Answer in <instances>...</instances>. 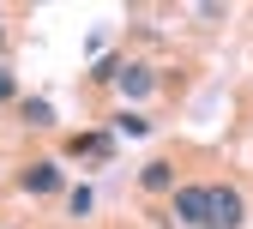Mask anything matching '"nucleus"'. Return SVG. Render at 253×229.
Instances as JSON below:
<instances>
[{
  "instance_id": "2",
  "label": "nucleus",
  "mask_w": 253,
  "mask_h": 229,
  "mask_svg": "<svg viewBox=\"0 0 253 229\" xmlns=\"http://www.w3.org/2000/svg\"><path fill=\"white\" fill-rule=\"evenodd\" d=\"M241 217H247L241 187H211V223L205 229H241Z\"/></svg>"
},
{
  "instance_id": "10",
  "label": "nucleus",
  "mask_w": 253,
  "mask_h": 229,
  "mask_svg": "<svg viewBox=\"0 0 253 229\" xmlns=\"http://www.w3.org/2000/svg\"><path fill=\"white\" fill-rule=\"evenodd\" d=\"M6 96H18V85H12V73H0V103H6Z\"/></svg>"
},
{
  "instance_id": "11",
  "label": "nucleus",
  "mask_w": 253,
  "mask_h": 229,
  "mask_svg": "<svg viewBox=\"0 0 253 229\" xmlns=\"http://www.w3.org/2000/svg\"><path fill=\"white\" fill-rule=\"evenodd\" d=\"M0 43H6V37H0Z\"/></svg>"
},
{
  "instance_id": "4",
  "label": "nucleus",
  "mask_w": 253,
  "mask_h": 229,
  "mask_svg": "<svg viewBox=\"0 0 253 229\" xmlns=\"http://www.w3.org/2000/svg\"><path fill=\"white\" fill-rule=\"evenodd\" d=\"M126 96H151L157 91V67H145V60H133V67H121V79H115Z\"/></svg>"
},
{
  "instance_id": "8",
  "label": "nucleus",
  "mask_w": 253,
  "mask_h": 229,
  "mask_svg": "<svg viewBox=\"0 0 253 229\" xmlns=\"http://www.w3.org/2000/svg\"><path fill=\"white\" fill-rule=\"evenodd\" d=\"M24 121L30 127H54V103L48 96H24Z\"/></svg>"
},
{
  "instance_id": "5",
  "label": "nucleus",
  "mask_w": 253,
  "mask_h": 229,
  "mask_svg": "<svg viewBox=\"0 0 253 229\" xmlns=\"http://www.w3.org/2000/svg\"><path fill=\"white\" fill-rule=\"evenodd\" d=\"M109 145H115V133H73L67 157H109Z\"/></svg>"
},
{
  "instance_id": "7",
  "label": "nucleus",
  "mask_w": 253,
  "mask_h": 229,
  "mask_svg": "<svg viewBox=\"0 0 253 229\" xmlns=\"http://www.w3.org/2000/svg\"><path fill=\"white\" fill-rule=\"evenodd\" d=\"M109 133H115V139H145V133H151V121H145V115H133V109H121Z\"/></svg>"
},
{
  "instance_id": "9",
  "label": "nucleus",
  "mask_w": 253,
  "mask_h": 229,
  "mask_svg": "<svg viewBox=\"0 0 253 229\" xmlns=\"http://www.w3.org/2000/svg\"><path fill=\"white\" fill-rule=\"evenodd\" d=\"M67 205H73V217H84L97 199H90V187H73V193H67Z\"/></svg>"
},
{
  "instance_id": "1",
  "label": "nucleus",
  "mask_w": 253,
  "mask_h": 229,
  "mask_svg": "<svg viewBox=\"0 0 253 229\" xmlns=\"http://www.w3.org/2000/svg\"><path fill=\"white\" fill-rule=\"evenodd\" d=\"M175 223L181 229H205L211 223V187H175Z\"/></svg>"
},
{
  "instance_id": "3",
  "label": "nucleus",
  "mask_w": 253,
  "mask_h": 229,
  "mask_svg": "<svg viewBox=\"0 0 253 229\" xmlns=\"http://www.w3.org/2000/svg\"><path fill=\"white\" fill-rule=\"evenodd\" d=\"M24 193H60V163H30V169L18 175Z\"/></svg>"
},
{
  "instance_id": "6",
  "label": "nucleus",
  "mask_w": 253,
  "mask_h": 229,
  "mask_svg": "<svg viewBox=\"0 0 253 229\" xmlns=\"http://www.w3.org/2000/svg\"><path fill=\"white\" fill-rule=\"evenodd\" d=\"M139 187H145V193H169V187H175V169L157 157V163H145V169H139Z\"/></svg>"
}]
</instances>
